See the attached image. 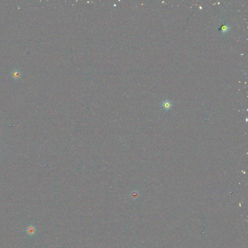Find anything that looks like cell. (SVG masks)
<instances>
[{
  "instance_id": "cell-1",
  "label": "cell",
  "mask_w": 248,
  "mask_h": 248,
  "mask_svg": "<svg viewBox=\"0 0 248 248\" xmlns=\"http://www.w3.org/2000/svg\"><path fill=\"white\" fill-rule=\"evenodd\" d=\"M172 103L170 100H165L162 103V108L166 111L170 110L172 107Z\"/></svg>"
},
{
  "instance_id": "cell-3",
  "label": "cell",
  "mask_w": 248,
  "mask_h": 248,
  "mask_svg": "<svg viewBox=\"0 0 248 248\" xmlns=\"http://www.w3.org/2000/svg\"><path fill=\"white\" fill-rule=\"evenodd\" d=\"M27 233L29 235H33L36 232V228L33 226H30L28 227L26 230Z\"/></svg>"
},
{
  "instance_id": "cell-4",
  "label": "cell",
  "mask_w": 248,
  "mask_h": 248,
  "mask_svg": "<svg viewBox=\"0 0 248 248\" xmlns=\"http://www.w3.org/2000/svg\"><path fill=\"white\" fill-rule=\"evenodd\" d=\"M229 29V28L227 24H224L221 25V27L218 29V30H220L222 33H225L228 31Z\"/></svg>"
},
{
  "instance_id": "cell-2",
  "label": "cell",
  "mask_w": 248,
  "mask_h": 248,
  "mask_svg": "<svg viewBox=\"0 0 248 248\" xmlns=\"http://www.w3.org/2000/svg\"><path fill=\"white\" fill-rule=\"evenodd\" d=\"M22 73L19 69H15L12 72V76L13 78L15 80H18L21 78Z\"/></svg>"
}]
</instances>
